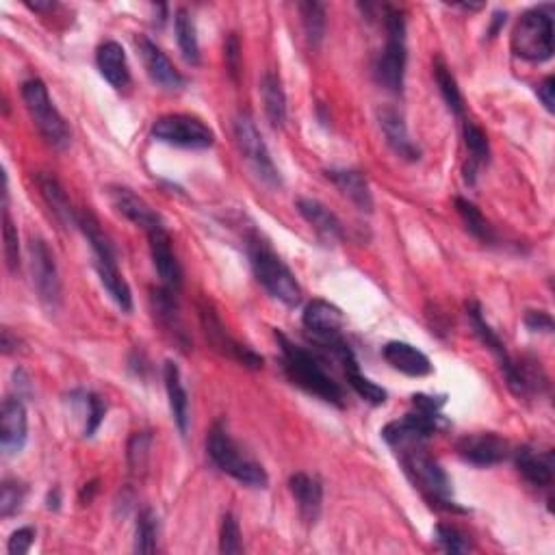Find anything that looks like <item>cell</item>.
I'll list each match as a JSON object with an SVG mask.
<instances>
[{
    "instance_id": "obj_1",
    "label": "cell",
    "mask_w": 555,
    "mask_h": 555,
    "mask_svg": "<svg viewBox=\"0 0 555 555\" xmlns=\"http://www.w3.org/2000/svg\"><path fill=\"white\" fill-rule=\"evenodd\" d=\"M276 341L282 352V369H285L289 380L298 384L306 393L324 399V402L332 406L343 408L345 395L341 384L326 371L321 358H317L313 352H308L306 347L293 343L285 332L276 330Z\"/></svg>"
},
{
    "instance_id": "obj_2",
    "label": "cell",
    "mask_w": 555,
    "mask_h": 555,
    "mask_svg": "<svg viewBox=\"0 0 555 555\" xmlns=\"http://www.w3.org/2000/svg\"><path fill=\"white\" fill-rule=\"evenodd\" d=\"M397 458L402 462L408 480L415 484V488L430 506L451 512H464L454 501V488H451V480L445 469L425 451V445L399 449Z\"/></svg>"
},
{
    "instance_id": "obj_3",
    "label": "cell",
    "mask_w": 555,
    "mask_h": 555,
    "mask_svg": "<svg viewBox=\"0 0 555 555\" xmlns=\"http://www.w3.org/2000/svg\"><path fill=\"white\" fill-rule=\"evenodd\" d=\"M248 256L256 280L261 282L271 298L291 308L302 302V287L298 278H295L293 271L285 265V261H282L265 239L258 235H250Z\"/></svg>"
},
{
    "instance_id": "obj_4",
    "label": "cell",
    "mask_w": 555,
    "mask_h": 555,
    "mask_svg": "<svg viewBox=\"0 0 555 555\" xmlns=\"http://www.w3.org/2000/svg\"><path fill=\"white\" fill-rule=\"evenodd\" d=\"M206 454H209L215 467L230 475L232 480L250 488H267L269 475L263 469V464H258L256 460L243 454L241 447L232 441L222 419L213 423L209 436H206Z\"/></svg>"
},
{
    "instance_id": "obj_5",
    "label": "cell",
    "mask_w": 555,
    "mask_h": 555,
    "mask_svg": "<svg viewBox=\"0 0 555 555\" xmlns=\"http://www.w3.org/2000/svg\"><path fill=\"white\" fill-rule=\"evenodd\" d=\"M384 31H386V44L382 53L373 66V74L380 87L391 94L404 92V79H406V18L404 11L397 7H384Z\"/></svg>"
},
{
    "instance_id": "obj_6",
    "label": "cell",
    "mask_w": 555,
    "mask_h": 555,
    "mask_svg": "<svg viewBox=\"0 0 555 555\" xmlns=\"http://www.w3.org/2000/svg\"><path fill=\"white\" fill-rule=\"evenodd\" d=\"M22 100L24 105H27L31 120L46 144L55 150H66L72 141L70 126L66 118L59 113V109L55 107V102L50 100L48 87L44 85V81L42 79L24 81Z\"/></svg>"
},
{
    "instance_id": "obj_7",
    "label": "cell",
    "mask_w": 555,
    "mask_h": 555,
    "mask_svg": "<svg viewBox=\"0 0 555 555\" xmlns=\"http://www.w3.org/2000/svg\"><path fill=\"white\" fill-rule=\"evenodd\" d=\"M512 50L516 57L532 63H545L553 57V18L545 9H529L512 31Z\"/></svg>"
},
{
    "instance_id": "obj_8",
    "label": "cell",
    "mask_w": 555,
    "mask_h": 555,
    "mask_svg": "<svg viewBox=\"0 0 555 555\" xmlns=\"http://www.w3.org/2000/svg\"><path fill=\"white\" fill-rule=\"evenodd\" d=\"M235 141L239 146L241 157L245 159V163L250 165V170L254 172V176L265 183L267 187H280L282 178L278 167L271 159L269 148L265 144V139L258 131L256 124L252 122L250 115H239L235 120Z\"/></svg>"
},
{
    "instance_id": "obj_9",
    "label": "cell",
    "mask_w": 555,
    "mask_h": 555,
    "mask_svg": "<svg viewBox=\"0 0 555 555\" xmlns=\"http://www.w3.org/2000/svg\"><path fill=\"white\" fill-rule=\"evenodd\" d=\"M152 137L167 146L204 150L215 144V133L196 115L170 113L152 124Z\"/></svg>"
},
{
    "instance_id": "obj_10",
    "label": "cell",
    "mask_w": 555,
    "mask_h": 555,
    "mask_svg": "<svg viewBox=\"0 0 555 555\" xmlns=\"http://www.w3.org/2000/svg\"><path fill=\"white\" fill-rule=\"evenodd\" d=\"M198 311H200V324L204 330V337L215 352H219L230 360H237L239 365L248 367V369L263 367V356H258L254 350H250L248 345H243L235 337H232L209 302H200Z\"/></svg>"
},
{
    "instance_id": "obj_11",
    "label": "cell",
    "mask_w": 555,
    "mask_h": 555,
    "mask_svg": "<svg viewBox=\"0 0 555 555\" xmlns=\"http://www.w3.org/2000/svg\"><path fill=\"white\" fill-rule=\"evenodd\" d=\"M29 263L37 298H40L48 311H57L61 306V278L55 263V254L42 237H31Z\"/></svg>"
},
{
    "instance_id": "obj_12",
    "label": "cell",
    "mask_w": 555,
    "mask_h": 555,
    "mask_svg": "<svg viewBox=\"0 0 555 555\" xmlns=\"http://www.w3.org/2000/svg\"><path fill=\"white\" fill-rule=\"evenodd\" d=\"M456 451L464 462L475 464V467H495V464L503 462L512 454L510 443L495 432H477L462 436L458 438Z\"/></svg>"
},
{
    "instance_id": "obj_13",
    "label": "cell",
    "mask_w": 555,
    "mask_h": 555,
    "mask_svg": "<svg viewBox=\"0 0 555 555\" xmlns=\"http://www.w3.org/2000/svg\"><path fill=\"white\" fill-rule=\"evenodd\" d=\"M176 295L178 293L170 291L163 285L159 289H152L150 291V308H152L154 321H157L165 337H170L174 345H178L180 350L187 352L191 341H189V334L185 330L183 317H180Z\"/></svg>"
},
{
    "instance_id": "obj_14",
    "label": "cell",
    "mask_w": 555,
    "mask_h": 555,
    "mask_svg": "<svg viewBox=\"0 0 555 555\" xmlns=\"http://www.w3.org/2000/svg\"><path fill=\"white\" fill-rule=\"evenodd\" d=\"M304 328L313 337L317 347H324L343 339V326L345 319L337 306L326 300H313L304 308Z\"/></svg>"
},
{
    "instance_id": "obj_15",
    "label": "cell",
    "mask_w": 555,
    "mask_h": 555,
    "mask_svg": "<svg viewBox=\"0 0 555 555\" xmlns=\"http://www.w3.org/2000/svg\"><path fill=\"white\" fill-rule=\"evenodd\" d=\"M29 436V419L27 408L22 404V397L11 395L5 397L3 410H0V447L7 458L18 456L27 445Z\"/></svg>"
},
{
    "instance_id": "obj_16",
    "label": "cell",
    "mask_w": 555,
    "mask_h": 555,
    "mask_svg": "<svg viewBox=\"0 0 555 555\" xmlns=\"http://www.w3.org/2000/svg\"><path fill=\"white\" fill-rule=\"evenodd\" d=\"M137 48H139L141 61H144V66H146V72L150 74V79L161 89H167V92H178V89L185 87V83H187L185 76L176 70L170 57H167L163 50L150 40V37L139 35Z\"/></svg>"
},
{
    "instance_id": "obj_17",
    "label": "cell",
    "mask_w": 555,
    "mask_h": 555,
    "mask_svg": "<svg viewBox=\"0 0 555 555\" xmlns=\"http://www.w3.org/2000/svg\"><path fill=\"white\" fill-rule=\"evenodd\" d=\"M148 241H150L152 263L161 278V285L178 293L180 287H183V267H180L178 258L174 254L172 237L167 235L165 228H159L148 232Z\"/></svg>"
},
{
    "instance_id": "obj_18",
    "label": "cell",
    "mask_w": 555,
    "mask_h": 555,
    "mask_svg": "<svg viewBox=\"0 0 555 555\" xmlns=\"http://www.w3.org/2000/svg\"><path fill=\"white\" fill-rule=\"evenodd\" d=\"M109 198H111V204L115 206V209H118V213H122L128 219V222H133L135 226L144 228L146 235L152 230L165 228L161 215L154 211L144 198H139L133 189L111 187Z\"/></svg>"
},
{
    "instance_id": "obj_19",
    "label": "cell",
    "mask_w": 555,
    "mask_h": 555,
    "mask_svg": "<svg viewBox=\"0 0 555 555\" xmlns=\"http://www.w3.org/2000/svg\"><path fill=\"white\" fill-rule=\"evenodd\" d=\"M514 454V464L519 473L523 475V480L527 484H532L534 488H549L553 484V475H555V460H553V451H540L534 447H519Z\"/></svg>"
},
{
    "instance_id": "obj_20",
    "label": "cell",
    "mask_w": 555,
    "mask_h": 555,
    "mask_svg": "<svg viewBox=\"0 0 555 555\" xmlns=\"http://www.w3.org/2000/svg\"><path fill=\"white\" fill-rule=\"evenodd\" d=\"M96 258V271L100 276L102 287L107 289V293L113 298V302L118 304L124 313L133 311V293L128 282L124 280L122 271L118 267V256H115V248L111 250H98L94 252Z\"/></svg>"
},
{
    "instance_id": "obj_21",
    "label": "cell",
    "mask_w": 555,
    "mask_h": 555,
    "mask_svg": "<svg viewBox=\"0 0 555 555\" xmlns=\"http://www.w3.org/2000/svg\"><path fill=\"white\" fill-rule=\"evenodd\" d=\"M378 124L386 137V144L393 148L397 157H402L406 161L421 159V148L412 141L402 113L393 107H382L378 111Z\"/></svg>"
},
{
    "instance_id": "obj_22",
    "label": "cell",
    "mask_w": 555,
    "mask_h": 555,
    "mask_svg": "<svg viewBox=\"0 0 555 555\" xmlns=\"http://www.w3.org/2000/svg\"><path fill=\"white\" fill-rule=\"evenodd\" d=\"M35 183H37V189H40V196L44 198L50 213H53V217L57 219V222L63 228L79 226V211L74 209L66 189L61 187V183H59V180L53 174L40 172V174L35 176Z\"/></svg>"
},
{
    "instance_id": "obj_23",
    "label": "cell",
    "mask_w": 555,
    "mask_h": 555,
    "mask_svg": "<svg viewBox=\"0 0 555 555\" xmlns=\"http://www.w3.org/2000/svg\"><path fill=\"white\" fill-rule=\"evenodd\" d=\"M382 356L395 371L404 373L410 378H423L432 373L430 358L425 356L415 345L404 341H391L382 347Z\"/></svg>"
},
{
    "instance_id": "obj_24",
    "label": "cell",
    "mask_w": 555,
    "mask_h": 555,
    "mask_svg": "<svg viewBox=\"0 0 555 555\" xmlns=\"http://www.w3.org/2000/svg\"><path fill=\"white\" fill-rule=\"evenodd\" d=\"M467 317L471 321L473 332L477 334V339H480L488 347V350L495 354L497 363H499V367L503 371V378H506V384H508L510 378H512V373H514V358L508 354L506 345H503V341L499 339V334L493 328H490V324L486 321L480 304H477V302H467Z\"/></svg>"
},
{
    "instance_id": "obj_25",
    "label": "cell",
    "mask_w": 555,
    "mask_h": 555,
    "mask_svg": "<svg viewBox=\"0 0 555 555\" xmlns=\"http://www.w3.org/2000/svg\"><path fill=\"white\" fill-rule=\"evenodd\" d=\"M298 213L306 219L311 228L317 232V237L326 243H337L343 239V226L339 217L334 215L326 204H321L315 198H300Z\"/></svg>"
},
{
    "instance_id": "obj_26",
    "label": "cell",
    "mask_w": 555,
    "mask_h": 555,
    "mask_svg": "<svg viewBox=\"0 0 555 555\" xmlns=\"http://www.w3.org/2000/svg\"><path fill=\"white\" fill-rule=\"evenodd\" d=\"M289 490L298 503V510L306 523H315L321 514V503H324V486L306 473H295L289 480Z\"/></svg>"
},
{
    "instance_id": "obj_27",
    "label": "cell",
    "mask_w": 555,
    "mask_h": 555,
    "mask_svg": "<svg viewBox=\"0 0 555 555\" xmlns=\"http://www.w3.org/2000/svg\"><path fill=\"white\" fill-rule=\"evenodd\" d=\"M96 63L102 79H105L111 87L120 89L122 92V89L131 85V68H128L126 53L118 42L109 40L105 44H100L96 53Z\"/></svg>"
},
{
    "instance_id": "obj_28",
    "label": "cell",
    "mask_w": 555,
    "mask_h": 555,
    "mask_svg": "<svg viewBox=\"0 0 555 555\" xmlns=\"http://www.w3.org/2000/svg\"><path fill=\"white\" fill-rule=\"evenodd\" d=\"M462 137H464V146H467V152H469V159L462 167V176H464V183L471 187L475 185L477 174H480L482 167L488 165L490 161V144L482 128L469 120L462 126Z\"/></svg>"
},
{
    "instance_id": "obj_29",
    "label": "cell",
    "mask_w": 555,
    "mask_h": 555,
    "mask_svg": "<svg viewBox=\"0 0 555 555\" xmlns=\"http://www.w3.org/2000/svg\"><path fill=\"white\" fill-rule=\"evenodd\" d=\"M163 380H165V391L167 399H170V410L172 419L180 434H187L189 430V395L183 386V378H180V369L172 360H167L163 367Z\"/></svg>"
},
{
    "instance_id": "obj_30",
    "label": "cell",
    "mask_w": 555,
    "mask_h": 555,
    "mask_svg": "<svg viewBox=\"0 0 555 555\" xmlns=\"http://www.w3.org/2000/svg\"><path fill=\"white\" fill-rule=\"evenodd\" d=\"M328 180H332L343 196L350 200L358 211L371 213L373 211V196L367 178L356 170H328Z\"/></svg>"
},
{
    "instance_id": "obj_31",
    "label": "cell",
    "mask_w": 555,
    "mask_h": 555,
    "mask_svg": "<svg viewBox=\"0 0 555 555\" xmlns=\"http://www.w3.org/2000/svg\"><path fill=\"white\" fill-rule=\"evenodd\" d=\"M261 98L265 105L267 120L274 128L287 124V94L274 72H265L261 79Z\"/></svg>"
},
{
    "instance_id": "obj_32",
    "label": "cell",
    "mask_w": 555,
    "mask_h": 555,
    "mask_svg": "<svg viewBox=\"0 0 555 555\" xmlns=\"http://www.w3.org/2000/svg\"><path fill=\"white\" fill-rule=\"evenodd\" d=\"M174 31H176V42L180 53H183L185 61L191 66H198L200 63V42H198V29L193 16L185 7L176 9L174 14Z\"/></svg>"
},
{
    "instance_id": "obj_33",
    "label": "cell",
    "mask_w": 555,
    "mask_h": 555,
    "mask_svg": "<svg viewBox=\"0 0 555 555\" xmlns=\"http://www.w3.org/2000/svg\"><path fill=\"white\" fill-rule=\"evenodd\" d=\"M298 9L308 46L319 48L326 37V5L315 3V0H306V3L298 5Z\"/></svg>"
},
{
    "instance_id": "obj_34",
    "label": "cell",
    "mask_w": 555,
    "mask_h": 555,
    "mask_svg": "<svg viewBox=\"0 0 555 555\" xmlns=\"http://www.w3.org/2000/svg\"><path fill=\"white\" fill-rule=\"evenodd\" d=\"M456 209H458V215L462 217L464 226H467L469 235H473L477 241H482V243H495L497 241L495 228L488 224V219L482 215V211L477 209V206L471 200L456 198Z\"/></svg>"
},
{
    "instance_id": "obj_35",
    "label": "cell",
    "mask_w": 555,
    "mask_h": 555,
    "mask_svg": "<svg viewBox=\"0 0 555 555\" xmlns=\"http://www.w3.org/2000/svg\"><path fill=\"white\" fill-rule=\"evenodd\" d=\"M434 81L438 85V92H441V96L445 100L447 109L460 118V115L464 113V100L460 94V87L454 79V74H451L447 63L441 57L434 59Z\"/></svg>"
},
{
    "instance_id": "obj_36",
    "label": "cell",
    "mask_w": 555,
    "mask_h": 555,
    "mask_svg": "<svg viewBox=\"0 0 555 555\" xmlns=\"http://www.w3.org/2000/svg\"><path fill=\"white\" fill-rule=\"evenodd\" d=\"M159 540V514L152 508H144L137 516L135 525V551L137 553H154Z\"/></svg>"
},
{
    "instance_id": "obj_37",
    "label": "cell",
    "mask_w": 555,
    "mask_h": 555,
    "mask_svg": "<svg viewBox=\"0 0 555 555\" xmlns=\"http://www.w3.org/2000/svg\"><path fill=\"white\" fill-rule=\"evenodd\" d=\"M345 378H347V384L352 386L354 393L360 397V399H365V402H369L371 406H382L386 402V397H389V393H386L380 384H376L373 380H369L367 376H363L360 373V367H350V369H345Z\"/></svg>"
},
{
    "instance_id": "obj_38",
    "label": "cell",
    "mask_w": 555,
    "mask_h": 555,
    "mask_svg": "<svg viewBox=\"0 0 555 555\" xmlns=\"http://www.w3.org/2000/svg\"><path fill=\"white\" fill-rule=\"evenodd\" d=\"M3 252H5V263L11 274H16L20 269V239H18V228L11 219L9 206L3 202Z\"/></svg>"
},
{
    "instance_id": "obj_39",
    "label": "cell",
    "mask_w": 555,
    "mask_h": 555,
    "mask_svg": "<svg viewBox=\"0 0 555 555\" xmlns=\"http://www.w3.org/2000/svg\"><path fill=\"white\" fill-rule=\"evenodd\" d=\"M434 540L441 551L445 553H469L473 549L469 536L458 529L456 525L438 523L434 529Z\"/></svg>"
},
{
    "instance_id": "obj_40",
    "label": "cell",
    "mask_w": 555,
    "mask_h": 555,
    "mask_svg": "<svg viewBox=\"0 0 555 555\" xmlns=\"http://www.w3.org/2000/svg\"><path fill=\"white\" fill-rule=\"evenodd\" d=\"M79 395H81L79 402L85 408V436L89 438L98 432L102 421H105L107 402L92 391H81Z\"/></svg>"
},
{
    "instance_id": "obj_41",
    "label": "cell",
    "mask_w": 555,
    "mask_h": 555,
    "mask_svg": "<svg viewBox=\"0 0 555 555\" xmlns=\"http://www.w3.org/2000/svg\"><path fill=\"white\" fill-rule=\"evenodd\" d=\"M24 499H27V486L20 480H5L0 486V516L11 519L22 510Z\"/></svg>"
},
{
    "instance_id": "obj_42",
    "label": "cell",
    "mask_w": 555,
    "mask_h": 555,
    "mask_svg": "<svg viewBox=\"0 0 555 555\" xmlns=\"http://www.w3.org/2000/svg\"><path fill=\"white\" fill-rule=\"evenodd\" d=\"M126 458H128V467H131L133 473H144L148 467V458H150V449H152V436L150 432H135L128 441L126 447Z\"/></svg>"
},
{
    "instance_id": "obj_43",
    "label": "cell",
    "mask_w": 555,
    "mask_h": 555,
    "mask_svg": "<svg viewBox=\"0 0 555 555\" xmlns=\"http://www.w3.org/2000/svg\"><path fill=\"white\" fill-rule=\"evenodd\" d=\"M219 551L222 553H241L243 551L241 527H239L237 516L232 512L224 514L222 527H219Z\"/></svg>"
},
{
    "instance_id": "obj_44",
    "label": "cell",
    "mask_w": 555,
    "mask_h": 555,
    "mask_svg": "<svg viewBox=\"0 0 555 555\" xmlns=\"http://www.w3.org/2000/svg\"><path fill=\"white\" fill-rule=\"evenodd\" d=\"M35 542V529L33 527H20L18 532L11 534L7 542L9 555H27Z\"/></svg>"
},
{
    "instance_id": "obj_45",
    "label": "cell",
    "mask_w": 555,
    "mask_h": 555,
    "mask_svg": "<svg viewBox=\"0 0 555 555\" xmlns=\"http://www.w3.org/2000/svg\"><path fill=\"white\" fill-rule=\"evenodd\" d=\"M224 57H226V70L232 76V81L239 79V70H241V46H239V37L235 33H230L226 37L224 44Z\"/></svg>"
},
{
    "instance_id": "obj_46",
    "label": "cell",
    "mask_w": 555,
    "mask_h": 555,
    "mask_svg": "<svg viewBox=\"0 0 555 555\" xmlns=\"http://www.w3.org/2000/svg\"><path fill=\"white\" fill-rule=\"evenodd\" d=\"M523 321L532 332H545V334L553 332V317L547 311H527Z\"/></svg>"
},
{
    "instance_id": "obj_47",
    "label": "cell",
    "mask_w": 555,
    "mask_h": 555,
    "mask_svg": "<svg viewBox=\"0 0 555 555\" xmlns=\"http://www.w3.org/2000/svg\"><path fill=\"white\" fill-rule=\"evenodd\" d=\"M536 94L542 102V107L547 109V113H555V79L553 76H547L545 81L538 83Z\"/></svg>"
},
{
    "instance_id": "obj_48",
    "label": "cell",
    "mask_w": 555,
    "mask_h": 555,
    "mask_svg": "<svg viewBox=\"0 0 555 555\" xmlns=\"http://www.w3.org/2000/svg\"><path fill=\"white\" fill-rule=\"evenodd\" d=\"M18 345H20L18 334H14L9 328H3V352L5 354H16Z\"/></svg>"
},
{
    "instance_id": "obj_49",
    "label": "cell",
    "mask_w": 555,
    "mask_h": 555,
    "mask_svg": "<svg viewBox=\"0 0 555 555\" xmlns=\"http://www.w3.org/2000/svg\"><path fill=\"white\" fill-rule=\"evenodd\" d=\"M506 11H497V14L493 16V20H490V29H488V37H497V33L501 31L503 24H506Z\"/></svg>"
},
{
    "instance_id": "obj_50",
    "label": "cell",
    "mask_w": 555,
    "mask_h": 555,
    "mask_svg": "<svg viewBox=\"0 0 555 555\" xmlns=\"http://www.w3.org/2000/svg\"><path fill=\"white\" fill-rule=\"evenodd\" d=\"M98 490V482L94 480V482H89V484H85V488H83V493H81V501H83V506L85 503H89L94 499V493Z\"/></svg>"
},
{
    "instance_id": "obj_51",
    "label": "cell",
    "mask_w": 555,
    "mask_h": 555,
    "mask_svg": "<svg viewBox=\"0 0 555 555\" xmlns=\"http://www.w3.org/2000/svg\"><path fill=\"white\" fill-rule=\"evenodd\" d=\"M48 510H59V506H61V493H59V488H55L53 493L48 495Z\"/></svg>"
}]
</instances>
